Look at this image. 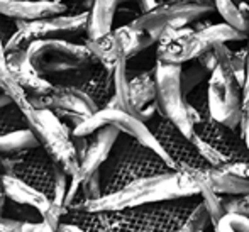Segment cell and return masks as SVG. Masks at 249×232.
Returning <instances> with one entry per match:
<instances>
[{
	"mask_svg": "<svg viewBox=\"0 0 249 232\" xmlns=\"http://www.w3.org/2000/svg\"><path fill=\"white\" fill-rule=\"evenodd\" d=\"M200 188L188 175L180 171L156 175L136 180L117 192L102 195L97 200H90L78 207L82 212H115V210L134 209L149 203L166 202V200L198 196Z\"/></svg>",
	"mask_w": 249,
	"mask_h": 232,
	"instance_id": "6da1fadb",
	"label": "cell"
},
{
	"mask_svg": "<svg viewBox=\"0 0 249 232\" xmlns=\"http://www.w3.org/2000/svg\"><path fill=\"white\" fill-rule=\"evenodd\" d=\"M177 171L154 149L127 134L119 136L110 156L100 168L102 195L117 192L136 180Z\"/></svg>",
	"mask_w": 249,
	"mask_h": 232,
	"instance_id": "7a4b0ae2",
	"label": "cell"
},
{
	"mask_svg": "<svg viewBox=\"0 0 249 232\" xmlns=\"http://www.w3.org/2000/svg\"><path fill=\"white\" fill-rule=\"evenodd\" d=\"M249 34L237 31L229 24H210L205 29L195 31L194 27H166L158 39L156 61L185 65L195 61L200 54L212 49L215 44L244 41Z\"/></svg>",
	"mask_w": 249,
	"mask_h": 232,
	"instance_id": "3957f363",
	"label": "cell"
},
{
	"mask_svg": "<svg viewBox=\"0 0 249 232\" xmlns=\"http://www.w3.org/2000/svg\"><path fill=\"white\" fill-rule=\"evenodd\" d=\"M213 51L219 63L207 80L209 114L220 124L236 129L243 121L244 95L243 85L231 66L232 49L227 46V43H220L213 46Z\"/></svg>",
	"mask_w": 249,
	"mask_h": 232,
	"instance_id": "277c9868",
	"label": "cell"
},
{
	"mask_svg": "<svg viewBox=\"0 0 249 232\" xmlns=\"http://www.w3.org/2000/svg\"><path fill=\"white\" fill-rule=\"evenodd\" d=\"M181 66L183 65L156 61V104L158 114L166 117L183 134L192 138L195 124H198L205 115L188 102L181 85Z\"/></svg>",
	"mask_w": 249,
	"mask_h": 232,
	"instance_id": "5b68a950",
	"label": "cell"
},
{
	"mask_svg": "<svg viewBox=\"0 0 249 232\" xmlns=\"http://www.w3.org/2000/svg\"><path fill=\"white\" fill-rule=\"evenodd\" d=\"M192 143L210 166H224L231 161L249 160V147L241 132L217 122L215 119L203 117L195 124Z\"/></svg>",
	"mask_w": 249,
	"mask_h": 232,
	"instance_id": "8992f818",
	"label": "cell"
},
{
	"mask_svg": "<svg viewBox=\"0 0 249 232\" xmlns=\"http://www.w3.org/2000/svg\"><path fill=\"white\" fill-rule=\"evenodd\" d=\"M89 10L78 14H59L36 20H16V31L7 37L5 51L27 49L39 39H68L73 36H87Z\"/></svg>",
	"mask_w": 249,
	"mask_h": 232,
	"instance_id": "52a82bcc",
	"label": "cell"
},
{
	"mask_svg": "<svg viewBox=\"0 0 249 232\" xmlns=\"http://www.w3.org/2000/svg\"><path fill=\"white\" fill-rule=\"evenodd\" d=\"M0 171L3 175H14L29 185L36 186L53 200L59 178L66 175L43 146L24 149L19 153L0 154Z\"/></svg>",
	"mask_w": 249,
	"mask_h": 232,
	"instance_id": "ba28073f",
	"label": "cell"
},
{
	"mask_svg": "<svg viewBox=\"0 0 249 232\" xmlns=\"http://www.w3.org/2000/svg\"><path fill=\"white\" fill-rule=\"evenodd\" d=\"M29 59L33 66L43 76L50 78L53 75L73 71L95 65L97 59L90 49L83 44L68 39H39L34 41L29 48Z\"/></svg>",
	"mask_w": 249,
	"mask_h": 232,
	"instance_id": "9c48e42d",
	"label": "cell"
},
{
	"mask_svg": "<svg viewBox=\"0 0 249 232\" xmlns=\"http://www.w3.org/2000/svg\"><path fill=\"white\" fill-rule=\"evenodd\" d=\"M212 10H215L213 0H164L160 7L148 14H139L129 24L138 29L148 31L158 43L166 27L180 29L202 19Z\"/></svg>",
	"mask_w": 249,
	"mask_h": 232,
	"instance_id": "30bf717a",
	"label": "cell"
},
{
	"mask_svg": "<svg viewBox=\"0 0 249 232\" xmlns=\"http://www.w3.org/2000/svg\"><path fill=\"white\" fill-rule=\"evenodd\" d=\"M104 125H114L122 134H127V136H131V138L138 139L139 143H142L144 146L156 151L160 156H163L164 161L171 166L164 149L161 147V144L158 143V139L154 138L153 132H151L148 122L141 121V119H138L136 115L121 110V108H114V107L99 108L95 114L87 117L82 124L76 125L71 131V136H92L97 129L104 127Z\"/></svg>",
	"mask_w": 249,
	"mask_h": 232,
	"instance_id": "8fae6325",
	"label": "cell"
},
{
	"mask_svg": "<svg viewBox=\"0 0 249 232\" xmlns=\"http://www.w3.org/2000/svg\"><path fill=\"white\" fill-rule=\"evenodd\" d=\"M148 125L151 132L154 134V138L158 139V143L164 149L171 166L177 171L185 173V171L200 170V168L210 166L202 158V154L198 153V149L192 143V139L187 134H183L166 117H163L161 114H156L148 122Z\"/></svg>",
	"mask_w": 249,
	"mask_h": 232,
	"instance_id": "7c38bea8",
	"label": "cell"
},
{
	"mask_svg": "<svg viewBox=\"0 0 249 232\" xmlns=\"http://www.w3.org/2000/svg\"><path fill=\"white\" fill-rule=\"evenodd\" d=\"M29 104L34 108H50L58 115L75 114L82 119L90 117L100 108L89 93L68 85H53L48 93L29 95Z\"/></svg>",
	"mask_w": 249,
	"mask_h": 232,
	"instance_id": "4fadbf2b",
	"label": "cell"
},
{
	"mask_svg": "<svg viewBox=\"0 0 249 232\" xmlns=\"http://www.w3.org/2000/svg\"><path fill=\"white\" fill-rule=\"evenodd\" d=\"M185 175L192 178L198 188L213 190L215 193L222 196H232V195H249V180L243 177H237L234 173H229L224 168L217 166H205L200 170L185 171Z\"/></svg>",
	"mask_w": 249,
	"mask_h": 232,
	"instance_id": "5bb4252c",
	"label": "cell"
},
{
	"mask_svg": "<svg viewBox=\"0 0 249 232\" xmlns=\"http://www.w3.org/2000/svg\"><path fill=\"white\" fill-rule=\"evenodd\" d=\"M119 136H121V131L114 125H104L90 136L89 147H87L85 156L80 161V170L76 173L82 180L100 171L107 158L110 156L112 147H114L115 141L119 139Z\"/></svg>",
	"mask_w": 249,
	"mask_h": 232,
	"instance_id": "9a60e30c",
	"label": "cell"
},
{
	"mask_svg": "<svg viewBox=\"0 0 249 232\" xmlns=\"http://www.w3.org/2000/svg\"><path fill=\"white\" fill-rule=\"evenodd\" d=\"M7 63H9L10 71L16 76L19 85L26 90L27 97L29 95L48 93L53 89V83L50 80L41 75L33 66L27 49H12V51H7Z\"/></svg>",
	"mask_w": 249,
	"mask_h": 232,
	"instance_id": "2e32d148",
	"label": "cell"
},
{
	"mask_svg": "<svg viewBox=\"0 0 249 232\" xmlns=\"http://www.w3.org/2000/svg\"><path fill=\"white\" fill-rule=\"evenodd\" d=\"M61 0H0V14L16 20H36L65 14Z\"/></svg>",
	"mask_w": 249,
	"mask_h": 232,
	"instance_id": "e0dca14e",
	"label": "cell"
},
{
	"mask_svg": "<svg viewBox=\"0 0 249 232\" xmlns=\"http://www.w3.org/2000/svg\"><path fill=\"white\" fill-rule=\"evenodd\" d=\"M2 183H3V190H5L7 198L16 202L17 205L31 207V209H34L36 212H39L41 217L50 210L53 200L46 193L37 190L36 186L29 185L27 181L20 180V178L14 177V175H3V173H2Z\"/></svg>",
	"mask_w": 249,
	"mask_h": 232,
	"instance_id": "ac0fdd59",
	"label": "cell"
},
{
	"mask_svg": "<svg viewBox=\"0 0 249 232\" xmlns=\"http://www.w3.org/2000/svg\"><path fill=\"white\" fill-rule=\"evenodd\" d=\"M85 46L90 49V53L97 59V63H100L102 66L112 70V71L122 59H127L121 37L117 36V33L114 29L102 34L99 37H87Z\"/></svg>",
	"mask_w": 249,
	"mask_h": 232,
	"instance_id": "d6986e66",
	"label": "cell"
},
{
	"mask_svg": "<svg viewBox=\"0 0 249 232\" xmlns=\"http://www.w3.org/2000/svg\"><path fill=\"white\" fill-rule=\"evenodd\" d=\"M124 0H92L89 10V29L87 37H99L112 31L115 14Z\"/></svg>",
	"mask_w": 249,
	"mask_h": 232,
	"instance_id": "ffe728a7",
	"label": "cell"
},
{
	"mask_svg": "<svg viewBox=\"0 0 249 232\" xmlns=\"http://www.w3.org/2000/svg\"><path fill=\"white\" fill-rule=\"evenodd\" d=\"M129 90H131V102L134 107L136 117L141 119V112L148 105L156 102V73L153 70L141 71L139 75L129 78ZM142 121V119H141Z\"/></svg>",
	"mask_w": 249,
	"mask_h": 232,
	"instance_id": "44dd1931",
	"label": "cell"
},
{
	"mask_svg": "<svg viewBox=\"0 0 249 232\" xmlns=\"http://www.w3.org/2000/svg\"><path fill=\"white\" fill-rule=\"evenodd\" d=\"M0 90L9 95L14 100V104H17L20 108H26L31 105L26 90L19 85V82H17L16 76L12 75V71L9 68L5 43L2 41V37H0Z\"/></svg>",
	"mask_w": 249,
	"mask_h": 232,
	"instance_id": "7402d4cb",
	"label": "cell"
},
{
	"mask_svg": "<svg viewBox=\"0 0 249 232\" xmlns=\"http://www.w3.org/2000/svg\"><path fill=\"white\" fill-rule=\"evenodd\" d=\"M114 31L117 33V36L121 37L125 58L127 59L139 54L141 51H144V49L149 48L153 43H156V39L151 36V33L138 29V27H134L132 24H125V26H121Z\"/></svg>",
	"mask_w": 249,
	"mask_h": 232,
	"instance_id": "603a6c76",
	"label": "cell"
},
{
	"mask_svg": "<svg viewBox=\"0 0 249 232\" xmlns=\"http://www.w3.org/2000/svg\"><path fill=\"white\" fill-rule=\"evenodd\" d=\"M39 139L34 136V132L29 127L17 129L9 134L0 136V154H10V153H19L24 149H33V147H39Z\"/></svg>",
	"mask_w": 249,
	"mask_h": 232,
	"instance_id": "cb8c5ba5",
	"label": "cell"
},
{
	"mask_svg": "<svg viewBox=\"0 0 249 232\" xmlns=\"http://www.w3.org/2000/svg\"><path fill=\"white\" fill-rule=\"evenodd\" d=\"M213 3H215V10L220 14L224 22L236 27L237 31L249 34V19L244 16L236 0H213Z\"/></svg>",
	"mask_w": 249,
	"mask_h": 232,
	"instance_id": "d4e9b609",
	"label": "cell"
},
{
	"mask_svg": "<svg viewBox=\"0 0 249 232\" xmlns=\"http://www.w3.org/2000/svg\"><path fill=\"white\" fill-rule=\"evenodd\" d=\"M24 127H27V121L19 105L10 104L7 107L0 108V136Z\"/></svg>",
	"mask_w": 249,
	"mask_h": 232,
	"instance_id": "484cf974",
	"label": "cell"
},
{
	"mask_svg": "<svg viewBox=\"0 0 249 232\" xmlns=\"http://www.w3.org/2000/svg\"><path fill=\"white\" fill-rule=\"evenodd\" d=\"M200 198H202L203 205H205L207 212H209L210 224L215 227L217 224L227 215L226 209H224V196L215 193L213 190L202 186V188H200Z\"/></svg>",
	"mask_w": 249,
	"mask_h": 232,
	"instance_id": "4316f807",
	"label": "cell"
},
{
	"mask_svg": "<svg viewBox=\"0 0 249 232\" xmlns=\"http://www.w3.org/2000/svg\"><path fill=\"white\" fill-rule=\"evenodd\" d=\"M209 76H210V73L200 65L197 59H195V63H192L190 66H187V68L181 66V85H183V90H185V93H187V97L192 90L197 89L200 83L205 78H209Z\"/></svg>",
	"mask_w": 249,
	"mask_h": 232,
	"instance_id": "83f0119b",
	"label": "cell"
},
{
	"mask_svg": "<svg viewBox=\"0 0 249 232\" xmlns=\"http://www.w3.org/2000/svg\"><path fill=\"white\" fill-rule=\"evenodd\" d=\"M82 202L78 203L73 209H78L82 203L90 202V200H97L99 196H102V180H100V171L87 177L85 180H82Z\"/></svg>",
	"mask_w": 249,
	"mask_h": 232,
	"instance_id": "f1b7e54d",
	"label": "cell"
},
{
	"mask_svg": "<svg viewBox=\"0 0 249 232\" xmlns=\"http://www.w3.org/2000/svg\"><path fill=\"white\" fill-rule=\"evenodd\" d=\"M66 209L58 203H51L50 210L43 215V229L41 232H61V217Z\"/></svg>",
	"mask_w": 249,
	"mask_h": 232,
	"instance_id": "f546056e",
	"label": "cell"
},
{
	"mask_svg": "<svg viewBox=\"0 0 249 232\" xmlns=\"http://www.w3.org/2000/svg\"><path fill=\"white\" fill-rule=\"evenodd\" d=\"M224 209L226 214H237L249 219V195L224 196Z\"/></svg>",
	"mask_w": 249,
	"mask_h": 232,
	"instance_id": "4dcf8cb0",
	"label": "cell"
},
{
	"mask_svg": "<svg viewBox=\"0 0 249 232\" xmlns=\"http://www.w3.org/2000/svg\"><path fill=\"white\" fill-rule=\"evenodd\" d=\"M231 66H232L234 73H236L241 85H244V80H246V66H248V48H241V49H237V51H232Z\"/></svg>",
	"mask_w": 249,
	"mask_h": 232,
	"instance_id": "1f68e13d",
	"label": "cell"
},
{
	"mask_svg": "<svg viewBox=\"0 0 249 232\" xmlns=\"http://www.w3.org/2000/svg\"><path fill=\"white\" fill-rule=\"evenodd\" d=\"M219 168H224V170L229 171V173H234V175H237V177H243L249 180V160L231 161V163L224 164V166H219Z\"/></svg>",
	"mask_w": 249,
	"mask_h": 232,
	"instance_id": "d6a6232c",
	"label": "cell"
},
{
	"mask_svg": "<svg viewBox=\"0 0 249 232\" xmlns=\"http://www.w3.org/2000/svg\"><path fill=\"white\" fill-rule=\"evenodd\" d=\"M197 61L200 63V65L203 66V68L207 70L209 73H212L213 70H215V66H217V56H215V51H213V48L212 49H209V51H205L203 54H200L198 58H197Z\"/></svg>",
	"mask_w": 249,
	"mask_h": 232,
	"instance_id": "836d02e7",
	"label": "cell"
},
{
	"mask_svg": "<svg viewBox=\"0 0 249 232\" xmlns=\"http://www.w3.org/2000/svg\"><path fill=\"white\" fill-rule=\"evenodd\" d=\"M241 136L246 141L248 147H249V105H246L243 110V121H241Z\"/></svg>",
	"mask_w": 249,
	"mask_h": 232,
	"instance_id": "e575fe53",
	"label": "cell"
},
{
	"mask_svg": "<svg viewBox=\"0 0 249 232\" xmlns=\"http://www.w3.org/2000/svg\"><path fill=\"white\" fill-rule=\"evenodd\" d=\"M161 3H163V0H139V10H141V14H148L156 7H160Z\"/></svg>",
	"mask_w": 249,
	"mask_h": 232,
	"instance_id": "d590c367",
	"label": "cell"
},
{
	"mask_svg": "<svg viewBox=\"0 0 249 232\" xmlns=\"http://www.w3.org/2000/svg\"><path fill=\"white\" fill-rule=\"evenodd\" d=\"M243 95H244V107H246V105H249V46H248V66H246V80H244V85H243Z\"/></svg>",
	"mask_w": 249,
	"mask_h": 232,
	"instance_id": "8d00e7d4",
	"label": "cell"
},
{
	"mask_svg": "<svg viewBox=\"0 0 249 232\" xmlns=\"http://www.w3.org/2000/svg\"><path fill=\"white\" fill-rule=\"evenodd\" d=\"M215 232H237V231L234 229V227L226 220V217H224V219L215 226Z\"/></svg>",
	"mask_w": 249,
	"mask_h": 232,
	"instance_id": "74e56055",
	"label": "cell"
},
{
	"mask_svg": "<svg viewBox=\"0 0 249 232\" xmlns=\"http://www.w3.org/2000/svg\"><path fill=\"white\" fill-rule=\"evenodd\" d=\"M5 200H7V195H5V190H3V183H2V171H0V215H2L3 207H5Z\"/></svg>",
	"mask_w": 249,
	"mask_h": 232,
	"instance_id": "f35d334b",
	"label": "cell"
},
{
	"mask_svg": "<svg viewBox=\"0 0 249 232\" xmlns=\"http://www.w3.org/2000/svg\"><path fill=\"white\" fill-rule=\"evenodd\" d=\"M10 104H14V100L5 92H2V90H0V108L7 107V105H10Z\"/></svg>",
	"mask_w": 249,
	"mask_h": 232,
	"instance_id": "ab89813d",
	"label": "cell"
}]
</instances>
